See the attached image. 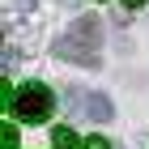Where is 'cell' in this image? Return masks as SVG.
Segmentation results:
<instances>
[{
	"mask_svg": "<svg viewBox=\"0 0 149 149\" xmlns=\"http://www.w3.org/2000/svg\"><path fill=\"white\" fill-rule=\"evenodd\" d=\"M51 145L56 149H85V141H77L72 128H56V132H51Z\"/></svg>",
	"mask_w": 149,
	"mask_h": 149,
	"instance_id": "4",
	"label": "cell"
},
{
	"mask_svg": "<svg viewBox=\"0 0 149 149\" xmlns=\"http://www.w3.org/2000/svg\"><path fill=\"white\" fill-rule=\"evenodd\" d=\"M85 149H111V141H107V136H90V141H85Z\"/></svg>",
	"mask_w": 149,
	"mask_h": 149,
	"instance_id": "5",
	"label": "cell"
},
{
	"mask_svg": "<svg viewBox=\"0 0 149 149\" xmlns=\"http://www.w3.org/2000/svg\"><path fill=\"white\" fill-rule=\"evenodd\" d=\"M111 115H115V107H111L107 94H85V98H81V119H90V124H107Z\"/></svg>",
	"mask_w": 149,
	"mask_h": 149,
	"instance_id": "3",
	"label": "cell"
},
{
	"mask_svg": "<svg viewBox=\"0 0 149 149\" xmlns=\"http://www.w3.org/2000/svg\"><path fill=\"white\" fill-rule=\"evenodd\" d=\"M56 56L72 60V64H81V68H98V64H102V22H98L94 13L77 17V22L60 34Z\"/></svg>",
	"mask_w": 149,
	"mask_h": 149,
	"instance_id": "1",
	"label": "cell"
},
{
	"mask_svg": "<svg viewBox=\"0 0 149 149\" xmlns=\"http://www.w3.org/2000/svg\"><path fill=\"white\" fill-rule=\"evenodd\" d=\"M128 4H132V9H141V4H145V0H128Z\"/></svg>",
	"mask_w": 149,
	"mask_h": 149,
	"instance_id": "6",
	"label": "cell"
},
{
	"mask_svg": "<svg viewBox=\"0 0 149 149\" xmlns=\"http://www.w3.org/2000/svg\"><path fill=\"white\" fill-rule=\"evenodd\" d=\"M9 111L17 115L22 124H47V119H51V111H56V98H51V90H47V85L30 81V85H22V90L9 94Z\"/></svg>",
	"mask_w": 149,
	"mask_h": 149,
	"instance_id": "2",
	"label": "cell"
}]
</instances>
